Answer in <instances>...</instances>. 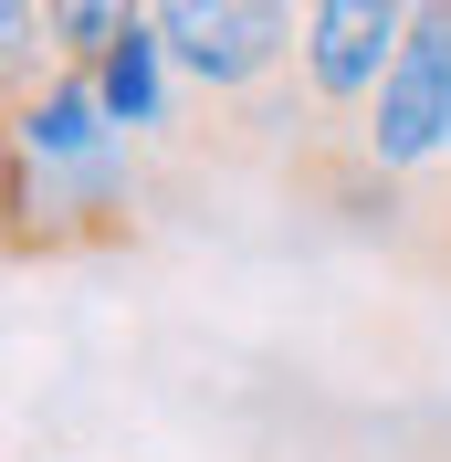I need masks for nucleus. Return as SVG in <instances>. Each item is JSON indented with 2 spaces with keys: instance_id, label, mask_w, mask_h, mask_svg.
Instances as JSON below:
<instances>
[{
  "instance_id": "f257e3e1",
  "label": "nucleus",
  "mask_w": 451,
  "mask_h": 462,
  "mask_svg": "<svg viewBox=\"0 0 451 462\" xmlns=\"http://www.w3.org/2000/svg\"><path fill=\"white\" fill-rule=\"evenodd\" d=\"M179 85H199L210 106H253L294 74L305 42V0H158Z\"/></svg>"
},
{
  "instance_id": "39448f33",
  "label": "nucleus",
  "mask_w": 451,
  "mask_h": 462,
  "mask_svg": "<svg viewBox=\"0 0 451 462\" xmlns=\"http://www.w3.org/2000/svg\"><path fill=\"white\" fill-rule=\"evenodd\" d=\"M85 74H95V95H106L115 137H158V126H169V106H179V63H169V32H158V11H147V22L115 42V53H95Z\"/></svg>"
},
{
  "instance_id": "423d86ee",
  "label": "nucleus",
  "mask_w": 451,
  "mask_h": 462,
  "mask_svg": "<svg viewBox=\"0 0 451 462\" xmlns=\"http://www.w3.org/2000/svg\"><path fill=\"white\" fill-rule=\"evenodd\" d=\"M53 11V42H63V63H95V53H115L126 32L158 11V0H42Z\"/></svg>"
},
{
  "instance_id": "20e7f679",
  "label": "nucleus",
  "mask_w": 451,
  "mask_h": 462,
  "mask_svg": "<svg viewBox=\"0 0 451 462\" xmlns=\"http://www.w3.org/2000/svg\"><path fill=\"white\" fill-rule=\"evenodd\" d=\"M115 147L126 137H115V116H106V95H95L85 63H63L53 85L11 95V158H22V169H95Z\"/></svg>"
},
{
  "instance_id": "f03ea898",
  "label": "nucleus",
  "mask_w": 451,
  "mask_h": 462,
  "mask_svg": "<svg viewBox=\"0 0 451 462\" xmlns=\"http://www.w3.org/2000/svg\"><path fill=\"white\" fill-rule=\"evenodd\" d=\"M357 158L389 179H430L451 169V0L410 11V42H399L378 106L357 116Z\"/></svg>"
},
{
  "instance_id": "7ed1b4c3",
  "label": "nucleus",
  "mask_w": 451,
  "mask_h": 462,
  "mask_svg": "<svg viewBox=\"0 0 451 462\" xmlns=\"http://www.w3.org/2000/svg\"><path fill=\"white\" fill-rule=\"evenodd\" d=\"M410 11L420 0H305V42H294V85H305L315 116L357 126L389 85L399 42H410Z\"/></svg>"
}]
</instances>
